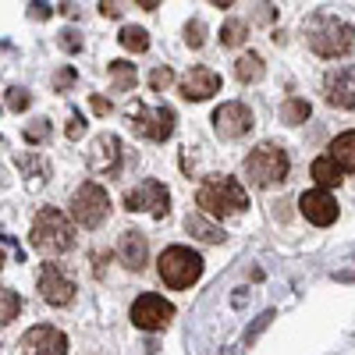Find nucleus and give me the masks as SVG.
<instances>
[{
  "mask_svg": "<svg viewBox=\"0 0 355 355\" xmlns=\"http://www.w3.org/2000/svg\"><path fill=\"white\" fill-rule=\"evenodd\" d=\"M196 206H199V214L214 217V220L217 217H231V214H242L249 206V192L242 189V182H234V178L214 174V178H206V182L199 185Z\"/></svg>",
  "mask_w": 355,
  "mask_h": 355,
  "instance_id": "nucleus-2",
  "label": "nucleus"
},
{
  "mask_svg": "<svg viewBox=\"0 0 355 355\" xmlns=\"http://www.w3.org/2000/svg\"><path fill=\"white\" fill-rule=\"evenodd\" d=\"M0 266H4V245H0Z\"/></svg>",
  "mask_w": 355,
  "mask_h": 355,
  "instance_id": "nucleus-40",
  "label": "nucleus"
},
{
  "mask_svg": "<svg viewBox=\"0 0 355 355\" xmlns=\"http://www.w3.org/2000/svg\"><path fill=\"white\" fill-rule=\"evenodd\" d=\"M270 15H274V11H270V4H266V0H259V11H256V18H259V21H270Z\"/></svg>",
  "mask_w": 355,
  "mask_h": 355,
  "instance_id": "nucleus-37",
  "label": "nucleus"
},
{
  "mask_svg": "<svg viewBox=\"0 0 355 355\" xmlns=\"http://www.w3.org/2000/svg\"><path fill=\"white\" fill-rule=\"evenodd\" d=\"M185 231L196 234L199 242H210V245L224 242V227H220L214 217H206V214H189V217H185Z\"/></svg>",
  "mask_w": 355,
  "mask_h": 355,
  "instance_id": "nucleus-18",
  "label": "nucleus"
},
{
  "mask_svg": "<svg viewBox=\"0 0 355 355\" xmlns=\"http://www.w3.org/2000/svg\"><path fill=\"white\" fill-rule=\"evenodd\" d=\"M139 8H146V11H153V8H160V0H135Z\"/></svg>",
  "mask_w": 355,
  "mask_h": 355,
  "instance_id": "nucleus-38",
  "label": "nucleus"
},
{
  "mask_svg": "<svg viewBox=\"0 0 355 355\" xmlns=\"http://www.w3.org/2000/svg\"><path fill=\"white\" fill-rule=\"evenodd\" d=\"M210 4H214V8H231L234 0H210Z\"/></svg>",
  "mask_w": 355,
  "mask_h": 355,
  "instance_id": "nucleus-39",
  "label": "nucleus"
},
{
  "mask_svg": "<svg viewBox=\"0 0 355 355\" xmlns=\"http://www.w3.org/2000/svg\"><path fill=\"white\" fill-rule=\"evenodd\" d=\"M245 36H249V25H245V21H239V18L224 21V28H220V43H224V46H242V43H245Z\"/></svg>",
  "mask_w": 355,
  "mask_h": 355,
  "instance_id": "nucleus-26",
  "label": "nucleus"
},
{
  "mask_svg": "<svg viewBox=\"0 0 355 355\" xmlns=\"http://www.w3.org/2000/svg\"><path fill=\"white\" fill-rule=\"evenodd\" d=\"M21 313V299H18V291L11 288H0V327H8V323H15Z\"/></svg>",
  "mask_w": 355,
  "mask_h": 355,
  "instance_id": "nucleus-25",
  "label": "nucleus"
},
{
  "mask_svg": "<svg viewBox=\"0 0 355 355\" xmlns=\"http://www.w3.org/2000/svg\"><path fill=\"white\" fill-rule=\"evenodd\" d=\"M125 210H132V214H153L157 220H164L171 214V192L160 182H153V178H146V182H139L135 189H128Z\"/></svg>",
  "mask_w": 355,
  "mask_h": 355,
  "instance_id": "nucleus-7",
  "label": "nucleus"
},
{
  "mask_svg": "<svg viewBox=\"0 0 355 355\" xmlns=\"http://www.w3.org/2000/svg\"><path fill=\"white\" fill-rule=\"evenodd\" d=\"M28 18H33V21H43V18H50V8L43 4V0H36V4H28Z\"/></svg>",
  "mask_w": 355,
  "mask_h": 355,
  "instance_id": "nucleus-33",
  "label": "nucleus"
},
{
  "mask_svg": "<svg viewBox=\"0 0 355 355\" xmlns=\"http://www.w3.org/2000/svg\"><path fill=\"white\" fill-rule=\"evenodd\" d=\"M46 135H50V121H33V125L25 128V142H33V146L43 142Z\"/></svg>",
  "mask_w": 355,
  "mask_h": 355,
  "instance_id": "nucleus-30",
  "label": "nucleus"
},
{
  "mask_svg": "<svg viewBox=\"0 0 355 355\" xmlns=\"http://www.w3.org/2000/svg\"><path fill=\"white\" fill-rule=\"evenodd\" d=\"M107 75L114 82V93H128V89H135V64H128V61H110Z\"/></svg>",
  "mask_w": 355,
  "mask_h": 355,
  "instance_id": "nucleus-22",
  "label": "nucleus"
},
{
  "mask_svg": "<svg viewBox=\"0 0 355 355\" xmlns=\"http://www.w3.org/2000/svg\"><path fill=\"white\" fill-rule=\"evenodd\" d=\"M306 43L323 61H338V57H345L355 46V28L331 11H316L306 21Z\"/></svg>",
  "mask_w": 355,
  "mask_h": 355,
  "instance_id": "nucleus-1",
  "label": "nucleus"
},
{
  "mask_svg": "<svg viewBox=\"0 0 355 355\" xmlns=\"http://www.w3.org/2000/svg\"><path fill=\"white\" fill-rule=\"evenodd\" d=\"M28 242H33L43 256H61V252H68L75 245V224L61 210L46 206V210L36 214L33 231H28Z\"/></svg>",
  "mask_w": 355,
  "mask_h": 355,
  "instance_id": "nucleus-4",
  "label": "nucleus"
},
{
  "mask_svg": "<svg viewBox=\"0 0 355 355\" xmlns=\"http://www.w3.org/2000/svg\"><path fill=\"white\" fill-rule=\"evenodd\" d=\"M327 157L341 167V174H355V132H341V135L331 142Z\"/></svg>",
  "mask_w": 355,
  "mask_h": 355,
  "instance_id": "nucleus-19",
  "label": "nucleus"
},
{
  "mask_svg": "<svg viewBox=\"0 0 355 355\" xmlns=\"http://www.w3.org/2000/svg\"><path fill=\"white\" fill-rule=\"evenodd\" d=\"M309 114H313L309 100L291 96V100H284V107H281V121H284V125H302V121H309Z\"/></svg>",
  "mask_w": 355,
  "mask_h": 355,
  "instance_id": "nucleus-24",
  "label": "nucleus"
},
{
  "mask_svg": "<svg viewBox=\"0 0 355 355\" xmlns=\"http://www.w3.org/2000/svg\"><path fill=\"white\" fill-rule=\"evenodd\" d=\"M110 217V196L96 182H82L71 192V220L78 227H100Z\"/></svg>",
  "mask_w": 355,
  "mask_h": 355,
  "instance_id": "nucleus-6",
  "label": "nucleus"
},
{
  "mask_svg": "<svg viewBox=\"0 0 355 355\" xmlns=\"http://www.w3.org/2000/svg\"><path fill=\"white\" fill-rule=\"evenodd\" d=\"M117 43H121L125 50H132V53H146L150 50V33L139 28V25H125L121 33H117Z\"/></svg>",
  "mask_w": 355,
  "mask_h": 355,
  "instance_id": "nucleus-23",
  "label": "nucleus"
},
{
  "mask_svg": "<svg viewBox=\"0 0 355 355\" xmlns=\"http://www.w3.org/2000/svg\"><path fill=\"white\" fill-rule=\"evenodd\" d=\"M85 135V121L82 117H71V125H68V139H82Z\"/></svg>",
  "mask_w": 355,
  "mask_h": 355,
  "instance_id": "nucleus-34",
  "label": "nucleus"
},
{
  "mask_svg": "<svg viewBox=\"0 0 355 355\" xmlns=\"http://www.w3.org/2000/svg\"><path fill=\"white\" fill-rule=\"evenodd\" d=\"M71 82H75V71H71V68H64L61 75H57V78H53V85H57V89H68Z\"/></svg>",
  "mask_w": 355,
  "mask_h": 355,
  "instance_id": "nucleus-35",
  "label": "nucleus"
},
{
  "mask_svg": "<svg viewBox=\"0 0 355 355\" xmlns=\"http://www.w3.org/2000/svg\"><path fill=\"white\" fill-rule=\"evenodd\" d=\"M288 171H291V160L281 146L274 142H259L256 150L245 157L242 164V174L249 178L252 189H274V185H284L288 182Z\"/></svg>",
  "mask_w": 355,
  "mask_h": 355,
  "instance_id": "nucleus-3",
  "label": "nucleus"
},
{
  "mask_svg": "<svg viewBox=\"0 0 355 355\" xmlns=\"http://www.w3.org/2000/svg\"><path fill=\"white\" fill-rule=\"evenodd\" d=\"M178 93H182L185 100H192V103H202L214 93H220V75L214 68H192L182 82H178Z\"/></svg>",
  "mask_w": 355,
  "mask_h": 355,
  "instance_id": "nucleus-15",
  "label": "nucleus"
},
{
  "mask_svg": "<svg viewBox=\"0 0 355 355\" xmlns=\"http://www.w3.org/2000/svg\"><path fill=\"white\" fill-rule=\"evenodd\" d=\"M18 355H68V338L50 323H40L25 331V338L18 341Z\"/></svg>",
  "mask_w": 355,
  "mask_h": 355,
  "instance_id": "nucleus-11",
  "label": "nucleus"
},
{
  "mask_svg": "<svg viewBox=\"0 0 355 355\" xmlns=\"http://www.w3.org/2000/svg\"><path fill=\"white\" fill-rule=\"evenodd\" d=\"M185 43H189V46H192V50H199V46H202V43H206V25H202V21H199V18H196V21H189V25H185Z\"/></svg>",
  "mask_w": 355,
  "mask_h": 355,
  "instance_id": "nucleus-27",
  "label": "nucleus"
},
{
  "mask_svg": "<svg viewBox=\"0 0 355 355\" xmlns=\"http://www.w3.org/2000/svg\"><path fill=\"white\" fill-rule=\"evenodd\" d=\"M309 174H313L316 189H327V192H331V189H338V185H341V178H345V174H341V167H338L331 157H316V160H313V167H309Z\"/></svg>",
  "mask_w": 355,
  "mask_h": 355,
  "instance_id": "nucleus-20",
  "label": "nucleus"
},
{
  "mask_svg": "<svg viewBox=\"0 0 355 355\" xmlns=\"http://www.w3.org/2000/svg\"><path fill=\"white\" fill-rule=\"evenodd\" d=\"M299 210H302V217H306L309 224L327 227V224L338 220V199H334L327 189H309V192H302V199H299Z\"/></svg>",
  "mask_w": 355,
  "mask_h": 355,
  "instance_id": "nucleus-13",
  "label": "nucleus"
},
{
  "mask_svg": "<svg viewBox=\"0 0 355 355\" xmlns=\"http://www.w3.org/2000/svg\"><path fill=\"white\" fill-rule=\"evenodd\" d=\"M40 295H43V302H50V306H68L75 299V284L61 274L57 263H46L40 270Z\"/></svg>",
  "mask_w": 355,
  "mask_h": 355,
  "instance_id": "nucleus-14",
  "label": "nucleus"
},
{
  "mask_svg": "<svg viewBox=\"0 0 355 355\" xmlns=\"http://www.w3.org/2000/svg\"><path fill=\"white\" fill-rule=\"evenodd\" d=\"M157 274L167 288L182 291V288H192L199 277H202V259L199 252H192L189 245H171L164 249V256L157 259Z\"/></svg>",
  "mask_w": 355,
  "mask_h": 355,
  "instance_id": "nucleus-5",
  "label": "nucleus"
},
{
  "mask_svg": "<svg viewBox=\"0 0 355 355\" xmlns=\"http://www.w3.org/2000/svg\"><path fill=\"white\" fill-rule=\"evenodd\" d=\"M132 128H135V135L150 139V142H164L174 132V110L171 107H135Z\"/></svg>",
  "mask_w": 355,
  "mask_h": 355,
  "instance_id": "nucleus-8",
  "label": "nucleus"
},
{
  "mask_svg": "<svg viewBox=\"0 0 355 355\" xmlns=\"http://www.w3.org/2000/svg\"><path fill=\"white\" fill-rule=\"evenodd\" d=\"M121 0H100V15L103 18H121Z\"/></svg>",
  "mask_w": 355,
  "mask_h": 355,
  "instance_id": "nucleus-32",
  "label": "nucleus"
},
{
  "mask_svg": "<svg viewBox=\"0 0 355 355\" xmlns=\"http://www.w3.org/2000/svg\"><path fill=\"white\" fill-rule=\"evenodd\" d=\"M28 103H33V96H28L25 89H8V107H11L15 114H21Z\"/></svg>",
  "mask_w": 355,
  "mask_h": 355,
  "instance_id": "nucleus-29",
  "label": "nucleus"
},
{
  "mask_svg": "<svg viewBox=\"0 0 355 355\" xmlns=\"http://www.w3.org/2000/svg\"><path fill=\"white\" fill-rule=\"evenodd\" d=\"M171 320H174V306L160 295H139L132 306V323L139 331H164Z\"/></svg>",
  "mask_w": 355,
  "mask_h": 355,
  "instance_id": "nucleus-10",
  "label": "nucleus"
},
{
  "mask_svg": "<svg viewBox=\"0 0 355 355\" xmlns=\"http://www.w3.org/2000/svg\"><path fill=\"white\" fill-rule=\"evenodd\" d=\"M234 75H239V82H245V85H249V82H259V78L266 75L263 57H259V53H252V50H249V53H242L239 61H234Z\"/></svg>",
  "mask_w": 355,
  "mask_h": 355,
  "instance_id": "nucleus-21",
  "label": "nucleus"
},
{
  "mask_svg": "<svg viewBox=\"0 0 355 355\" xmlns=\"http://www.w3.org/2000/svg\"><path fill=\"white\" fill-rule=\"evenodd\" d=\"M214 132L220 135V139H242V135H249L252 132V110L245 107V103H239V100H231V103H220L217 110H214Z\"/></svg>",
  "mask_w": 355,
  "mask_h": 355,
  "instance_id": "nucleus-9",
  "label": "nucleus"
},
{
  "mask_svg": "<svg viewBox=\"0 0 355 355\" xmlns=\"http://www.w3.org/2000/svg\"><path fill=\"white\" fill-rule=\"evenodd\" d=\"M117 259H121L128 270H142L146 259H150L146 234H139V231H121V239H117Z\"/></svg>",
  "mask_w": 355,
  "mask_h": 355,
  "instance_id": "nucleus-17",
  "label": "nucleus"
},
{
  "mask_svg": "<svg viewBox=\"0 0 355 355\" xmlns=\"http://www.w3.org/2000/svg\"><path fill=\"white\" fill-rule=\"evenodd\" d=\"M171 82H174V71H171L167 64H164V68H153V71H150V89H153V93H164V89H167Z\"/></svg>",
  "mask_w": 355,
  "mask_h": 355,
  "instance_id": "nucleus-28",
  "label": "nucleus"
},
{
  "mask_svg": "<svg viewBox=\"0 0 355 355\" xmlns=\"http://www.w3.org/2000/svg\"><path fill=\"white\" fill-rule=\"evenodd\" d=\"M93 110H96V114H110V100H103V96H93Z\"/></svg>",
  "mask_w": 355,
  "mask_h": 355,
  "instance_id": "nucleus-36",
  "label": "nucleus"
},
{
  "mask_svg": "<svg viewBox=\"0 0 355 355\" xmlns=\"http://www.w3.org/2000/svg\"><path fill=\"white\" fill-rule=\"evenodd\" d=\"M89 167L100 171V174H114L121 167V139L103 132L93 139V150H89Z\"/></svg>",
  "mask_w": 355,
  "mask_h": 355,
  "instance_id": "nucleus-16",
  "label": "nucleus"
},
{
  "mask_svg": "<svg viewBox=\"0 0 355 355\" xmlns=\"http://www.w3.org/2000/svg\"><path fill=\"white\" fill-rule=\"evenodd\" d=\"M323 100L338 110L355 107V68L352 64H338L334 71H327V78H323Z\"/></svg>",
  "mask_w": 355,
  "mask_h": 355,
  "instance_id": "nucleus-12",
  "label": "nucleus"
},
{
  "mask_svg": "<svg viewBox=\"0 0 355 355\" xmlns=\"http://www.w3.org/2000/svg\"><path fill=\"white\" fill-rule=\"evenodd\" d=\"M57 43H61V50H64V53H78V50H82V36L75 33V28H64Z\"/></svg>",
  "mask_w": 355,
  "mask_h": 355,
  "instance_id": "nucleus-31",
  "label": "nucleus"
}]
</instances>
